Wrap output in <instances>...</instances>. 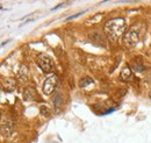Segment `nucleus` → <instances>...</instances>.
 <instances>
[{
  "label": "nucleus",
  "instance_id": "ddd939ff",
  "mask_svg": "<svg viewBox=\"0 0 151 143\" xmlns=\"http://www.w3.org/2000/svg\"><path fill=\"white\" fill-rule=\"evenodd\" d=\"M149 98H150V100H151V91L149 92Z\"/></svg>",
  "mask_w": 151,
  "mask_h": 143
},
{
  "label": "nucleus",
  "instance_id": "9d476101",
  "mask_svg": "<svg viewBox=\"0 0 151 143\" xmlns=\"http://www.w3.org/2000/svg\"><path fill=\"white\" fill-rule=\"evenodd\" d=\"M23 97H24V99H26V100H30V99H33V98H34V91H33L31 89H27V90H26V92H24V94H23Z\"/></svg>",
  "mask_w": 151,
  "mask_h": 143
},
{
  "label": "nucleus",
  "instance_id": "1a4fd4ad",
  "mask_svg": "<svg viewBox=\"0 0 151 143\" xmlns=\"http://www.w3.org/2000/svg\"><path fill=\"white\" fill-rule=\"evenodd\" d=\"M92 83H93V79H92V78H89V77H85V78L80 79V82H79V87L84 89V87H86V86L91 85Z\"/></svg>",
  "mask_w": 151,
  "mask_h": 143
},
{
  "label": "nucleus",
  "instance_id": "7ed1b4c3",
  "mask_svg": "<svg viewBox=\"0 0 151 143\" xmlns=\"http://www.w3.org/2000/svg\"><path fill=\"white\" fill-rule=\"evenodd\" d=\"M36 63H37L38 68H40L43 72H45V73H49V72L52 70V68H54V62H52V59H51L49 56L43 55V54L37 56Z\"/></svg>",
  "mask_w": 151,
  "mask_h": 143
},
{
  "label": "nucleus",
  "instance_id": "9b49d317",
  "mask_svg": "<svg viewBox=\"0 0 151 143\" xmlns=\"http://www.w3.org/2000/svg\"><path fill=\"white\" fill-rule=\"evenodd\" d=\"M41 113L42 114H45V115H49V113H48V108L47 107H41Z\"/></svg>",
  "mask_w": 151,
  "mask_h": 143
},
{
  "label": "nucleus",
  "instance_id": "0eeeda50",
  "mask_svg": "<svg viewBox=\"0 0 151 143\" xmlns=\"http://www.w3.org/2000/svg\"><path fill=\"white\" fill-rule=\"evenodd\" d=\"M131 76H133V72H131V69H130L129 66L123 68V70H122L121 73H120V78H121L122 80H129V79L131 78Z\"/></svg>",
  "mask_w": 151,
  "mask_h": 143
},
{
  "label": "nucleus",
  "instance_id": "f8f14e48",
  "mask_svg": "<svg viewBox=\"0 0 151 143\" xmlns=\"http://www.w3.org/2000/svg\"><path fill=\"white\" fill-rule=\"evenodd\" d=\"M81 14H84V12H80V13H77V14H75V15H72V16H70V17H68L66 20H71V19H75V17H77V16H79V15H81Z\"/></svg>",
  "mask_w": 151,
  "mask_h": 143
},
{
  "label": "nucleus",
  "instance_id": "423d86ee",
  "mask_svg": "<svg viewBox=\"0 0 151 143\" xmlns=\"http://www.w3.org/2000/svg\"><path fill=\"white\" fill-rule=\"evenodd\" d=\"M1 86H2L3 90H6L8 92H12L16 89V80L13 79V78H6V79L2 80Z\"/></svg>",
  "mask_w": 151,
  "mask_h": 143
},
{
  "label": "nucleus",
  "instance_id": "20e7f679",
  "mask_svg": "<svg viewBox=\"0 0 151 143\" xmlns=\"http://www.w3.org/2000/svg\"><path fill=\"white\" fill-rule=\"evenodd\" d=\"M57 84H58V78H57V76L54 75V76L47 78V79L44 80V84H43V93H44L45 96H50V94L55 91Z\"/></svg>",
  "mask_w": 151,
  "mask_h": 143
},
{
  "label": "nucleus",
  "instance_id": "f257e3e1",
  "mask_svg": "<svg viewBox=\"0 0 151 143\" xmlns=\"http://www.w3.org/2000/svg\"><path fill=\"white\" fill-rule=\"evenodd\" d=\"M126 26L127 23L123 17H114L108 20L103 24V30L106 35L109 36L112 40H116L122 35V33L126 29Z\"/></svg>",
  "mask_w": 151,
  "mask_h": 143
},
{
  "label": "nucleus",
  "instance_id": "6e6552de",
  "mask_svg": "<svg viewBox=\"0 0 151 143\" xmlns=\"http://www.w3.org/2000/svg\"><path fill=\"white\" fill-rule=\"evenodd\" d=\"M17 77H19L21 80H27V78H28V68H27L24 64H22V65L20 66L19 72H17Z\"/></svg>",
  "mask_w": 151,
  "mask_h": 143
},
{
  "label": "nucleus",
  "instance_id": "f03ea898",
  "mask_svg": "<svg viewBox=\"0 0 151 143\" xmlns=\"http://www.w3.org/2000/svg\"><path fill=\"white\" fill-rule=\"evenodd\" d=\"M141 34H142V23H135L130 26L123 36L124 44L128 47L136 45L141 41Z\"/></svg>",
  "mask_w": 151,
  "mask_h": 143
},
{
  "label": "nucleus",
  "instance_id": "39448f33",
  "mask_svg": "<svg viewBox=\"0 0 151 143\" xmlns=\"http://www.w3.org/2000/svg\"><path fill=\"white\" fill-rule=\"evenodd\" d=\"M12 133H13V122L8 119L5 121V119H3L1 122V135L3 137H8V136H10Z\"/></svg>",
  "mask_w": 151,
  "mask_h": 143
}]
</instances>
